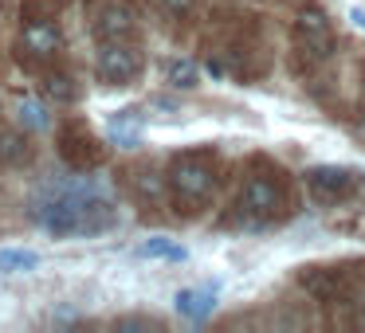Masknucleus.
Instances as JSON below:
<instances>
[{"mask_svg": "<svg viewBox=\"0 0 365 333\" xmlns=\"http://www.w3.org/2000/svg\"><path fill=\"white\" fill-rule=\"evenodd\" d=\"M106 137H110L114 145H122V149H138V145H142V114H138L134 106L110 114V122H106Z\"/></svg>", "mask_w": 365, "mask_h": 333, "instance_id": "10", "label": "nucleus"}, {"mask_svg": "<svg viewBox=\"0 0 365 333\" xmlns=\"http://www.w3.org/2000/svg\"><path fill=\"white\" fill-rule=\"evenodd\" d=\"M40 267V255L32 247H4L0 251V270L4 275H24V270H36Z\"/></svg>", "mask_w": 365, "mask_h": 333, "instance_id": "16", "label": "nucleus"}, {"mask_svg": "<svg viewBox=\"0 0 365 333\" xmlns=\"http://www.w3.org/2000/svg\"><path fill=\"white\" fill-rule=\"evenodd\" d=\"M28 157H32L28 137L16 134V130H9V126H0V161H4V165H24Z\"/></svg>", "mask_w": 365, "mask_h": 333, "instance_id": "15", "label": "nucleus"}, {"mask_svg": "<svg viewBox=\"0 0 365 333\" xmlns=\"http://www.w3.org/2000/svg\"><path fill=\"white\" fill-rule=\"evenodd\" d=\"M95 36L103 43H110V40H130L134 36V9L130 4H106L103 12H98V20H95Z\"/></svg>", "mask_w": 365, "mask_h": 333, "instance_id": "8", "label": "nucleus"}, {"mask_svg": "<svg viewBox=\"0 0 365 333\" xmlns=\"http://www.w3.org/2000/svg\"><path fill=\"white\" fill-rule=\"evenodd\" d=\"M20 126H28V130H48V110H43V102L24 98V102H20Z\"/></svg>", "mask_w": 365, "mask_h": 333, "instance_id": "18", "label": "nucleus"}, {"mask_svg": "<svg viewBox=\"0 0 365 333\" xmlns=\"http://www.w3.org/2000/svg\"><path fill=\"white\" fill-rule=\"evenodd\" d=\"M20 48L32 59L56 56L59 51V28L51 24V20H32V24H24V32H20Z\"/></svg>", "mask_w": 365, "mask_h": 333, "instance_id": "9", "label": "nucleus"}, {"mask_svg": "<svg viewBox=\"0 0 365 333\" xmlns=\"http://www.w3.org/2000/svg\"><path fill=\"white\" fill-rule=\"evenodd\" d=\"M138 192L150 200H161V192H165V184H161L158 173H138Z\"/></svg>", "mask_w": 365, "mask_h": 333, "instance_id": "19", "label": "nucleus"}, {"mask_svg": "<svg viewBox=\"0 0 365 333\" xmlns=\"http://www.w3.org/2000/svg\"><path fill=\"white\" fill-rule=\"evenodd\" d=\"M95 71H98V79L110 83V87H126V83H134L138 71H142V51L130 48V40H110V43L98 48Z\"/></svg>", "mask_w": 365, "mask_h": 333, "instance_id": "4", "label": "nucleus"}, {"mask_svg": "<svg viewBox=\"0 0 365 333\" xmlns=\"http://www.w3.org/2000/svg\"><path fill=\"white\" fill-rule=\"evenodd\" d=\"M307 189H310V200H314V204H338V200H346L349 192L357 189V181H354L349 169L318 165L307 173Z\"/></svg>", "mask_w": 365, "mask_h": 333, "instance_id": "6", "label": "nucleus"}, {"mask_svg": "<svg viewBox=\"0 0 365 333\" xmlns=\"http://www.w3.org/2000/svg\"><path fill=\"white\" fill-rule=\"evenodd\" d=\"M4 9H9V4H4V0H0V20H4Z\"/></svg>", "mask_w": 365, "mask_h": 333, "instance_id": "22", "label": "nucleus"}, {"mask_svg": "<svg viewBox=\"0 0 365 333\" xmlns=\"http://www.w3.org/2000/svg\"><path fill=\"white\" fill-rule=\"evenodd\" d=\"M43 90H48V98H56V102H75V79L71 75H48L43 79Z\"/></svg>", "mask_w": 365, "mask_h": 333, "instance_id": "17", "label": "nucleus"}, {"mask_svg": "<svg viewBox=\"0 0 365 333\" xmlns=\"http://www.w3.org/2000/svg\"><path fill=\"white\" fill-rule=\"evenodd\" d=\"M118 220L114 216V204L91 184H75V189L56 192V200L40 208V223L51 231V236H95V231H106Z\"/></svg>", "mask_w": 365, "mask_h": 333, "instance_id": "1", "label": "nucleus"}, {"mask_svg": "<svg viewBox=\"0 0 365 333\" xmlns=\"http://www.w3.org/2000/svg\"><path fill=\"white\" fill-rule=\"evenodd\" d=\"M349 20H354V28L365 32V9H349Z\"/></svg>", "mask_w": 365, "mask_h": 333, "instance_id": "21", "label": "nucleus"}, {"mask_svg": "<svg viewBox=\"0 0 365 333\" xmlns=\"http://www.w3.org/2000/svg\"><path fill=\"white\" fill-rule=\"evenodd\" d=\"M173 310L185 317V322H205L208 314L216 310V290H177V298H173Z\"/></svg>", "mask_w": 365, "mask_h": 333, "instance_id": "11", "label": "nucleus"}, {"mask_svg": "<svg viewBox=\"0 0 365 333\" xmlns=\"http://www.w3.org/2000/svg\"><path fill=\"white\" fill-rule=\"evenodd\" d=\"M192 9H197V0H161V12H165V16H173V20L192 16Z\"/></svg>", "mask_w": 365, "mask_h": 333, "instance_id": "20", "label": "nucleus"}, {"mask_svg": "<svg viewBox=\"0 0 365 333\" xmlns=\"http://www.w3.org/2000/svg\"><path fill=\"white\" fill-rule=\"evenodd\" d=\"M169 192L177 200V212H197L200 204H208V196L216 192V173L205 157L197 153H181L169 165Z\"/></svg>", "mask_w": 365, "mask_h": 333, "instance_id": "2", "label": "nucleus"}, {"mask_svg": "<svg viewBox=\"0 0 365 333\" xmlns=\"http://www.w3.org/2000/svg\"><path fill=\"white\" fill-rule=\"evenodd\" d=\"M165 83L173 90H192L200 87V67L192 59H169L165 63Z\"/></svg>", "mask_w": 365, "mask_h": 333, "instance_id": "13", "label": "nucleus"}, {"mask_svg": "<svg viewBox=\"0 0 365 333\" xmlns=\"http://www.w3.org/2000/svg\"><path fill=\"white\" fill-rule=\"evenodd\" d=\"M236 208H240V216H252V220H271V216L283 212V189L271 176H247L244 189H240Z\"/></svg>", "mask_w": 365, "mask_h": 333, "instance_id": "5", "label": "nucleus"}, {"mask_svg": "<svg viewBox=\"0 0 365 333\" xmlns=\"http://www.w3.org/2000/svg\"><path fill=\"white\" fill-rule=\"evenodd\" d=\"M294 43H299L302 59L307 63H322L330 59L334 51V32H330V20L318 4H302L299 16H294Z\"/></svg>", "mask_w": 365, "mask_h": 333, "instance_id": "3", "label": "nucleus"}, {"mask_svg": "<svg viewBox=\"0 0 365 333\" xmlns=\"http://www.w3.org/2000/svg\"><path fill=\"white\" fill-rule=\"evenodd\" d=\"M138 259H169V263H185V259H189V251H185L181 243H173V239H165V236H153V239H145V243L138 247Z\"/></svg>", "mask_w": 365, "mask_h": 333, "instance_id": "14", "label": "nucleus"}, {"mask_svg": "<svg viewBox=\"0 0 365 333\" xmlns=\"http://www.w3.org/2000/svg\"><path fill=\"white\" fill-rule=\"evenodd\" d=\"M59 153H63V161H67L71 169H95L98 161H103L98 142L91 137L87 126H79V122H71V126L59 134Z\"/></svg>", "mask_w": 365, "mask_h": 333, "instance_id": "7", "label": "nucleus"}, {"mask_svg": "<svg viewBox=\"0 0 365 333\" xmlns=\"http://www.w3.org/2000/svg\"><path fill=\"white\" fill-rule=\"evenodd\" d=\"M302 286H307L314 298H322V302H338V298H346V282H341V275L338 270H310V275H302Z\"/></svg>", "mask_w": 365, "mask_h": 333, "instance_id": "12", "label": "nucleus"}]
</instances>
